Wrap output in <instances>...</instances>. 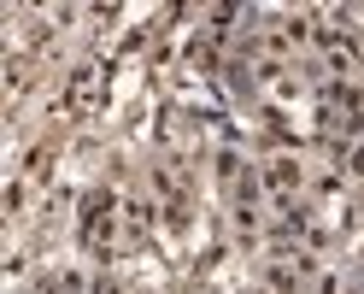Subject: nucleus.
<instances>
[{
	"label": "nucleus",
	"instance_id": "nucleus-1",
	"mask_svg": "<svg viewBox=\"0 0 364 294\" xmlns=\"http://www.w3.org/2000/svg\"><path fill=\"white\" fill-rule=\"evenodd\" d=\"M95 95H100V71H95V65H77V71L65 77L59 106H65V112H88V106H95Z\"/></svg>",
	"mask_w": 364,
	"mask_h": 294
},
{
	"label": "nucleus",
	"instance_id": "nucleus-2",
	"mask_svg": "<svg viewBox=\"0 0 364 294\" xmlns=\"http://www.w3.org/2000/svg\"><path fill=\"white\" fill-rule=\"evenodd\" d=\"M259 183H264L270 200L282 206V200H294V189H300V165H294V159H270V165L259 171Z\"/></svg>",
	"mask_w": 364,
	"mask_h": 294
},
{
	"label": "nucleus",
	"instance_id": "nucleus-3",
	"mask_svg": "<svg viewBox=\"0 0 364 294\" xmlns=\"http://www.w3.org/2000/svg\"><path fill=\"white\" fill-rule=\"evenodd\" d=\"M347 171H353V177H364V142H358V147L347 153Z\"/></svg>",
	"mask_w": 364,
	"mask_h": 294
}]
</instances>
